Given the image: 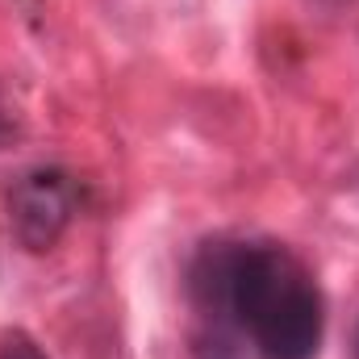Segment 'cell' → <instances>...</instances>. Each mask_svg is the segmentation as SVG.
<instances>
[{
    "instance_id": "7a4b0ae2",
    "label": "cell",
    "mask_w": 359,
    "mask_h": 359,
    "mask_svg": "<svg viewBox=\"0 0 359 359\" xmlns=\"http://www.w3.org/2000/svg\"><path fill=\"white\" fill-rule=\"evenodd\" d=\"M8 226L25 251H50L80 213V184L59 163H38L8 188Z\"/></svg>"
},
{
    "instance_id": "6da1fadb",
    "label": "cell",
    "mask_w": 359,
    "mask_h": 359,
    "mask_svg": "<svg viewBox=\"0 0 359 359\" xmlns=\"http://www.w3.org/2000/svg\"><path fill=\"white\" fill-rule=\"evenodd\" d=\"M192 297L259 359H313L322 347V288L280 243H209L192 264Z\"/></svg>"
},
{
    "instance_id": "3957f363",
    "label": "cell",
    "mask_w": 359,
    "mask_h": 359,
    "mask_svg": "<svg viewBox=\"0 0 359 359\" xmlns=\"http://www.w3.org/2000/svg\"><path fill=\"white\" fill-rule=\"evenodd\" d=\"M0 359H50V355L38 347L34 334H25V330H4V334H0Z\"/></svg>"
},
{
    "instance_id": "277c9868",
    "label": "cell",
    "mask_w": 359,
    "mask_h": 359,
    "mask_svg": "<svg viewBox=\"0 0 359 359\" xmlns=\"http://www.w3.org/2000/svg\"><path fill=\"white\" fill-rule=\"evenodd\" d=\"M351 359H359V322H355V330H351Z\"/></svg>"
}]
</instances>
